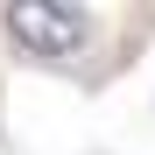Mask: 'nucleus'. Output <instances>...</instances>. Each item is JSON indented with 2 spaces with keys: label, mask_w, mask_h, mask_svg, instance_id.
Returning <instances> with one entry per match:
<instances>
[{
  "label": "nucleus",
  "mask_w": 155,
  "mask_h": 155,
  "mask_svg": "<svg viewBox=\"0 0 155 155\" xmlns=\"http://www.w3.org/2000/svg\"><path fill=\"white\" fill-rule=\"evenodd\" d=\"M0 28L42 64H78L92 42V14L64 7V0H14V7H0Z\"/></svg>",
  "instance_id": "1"
}]
</instances>
